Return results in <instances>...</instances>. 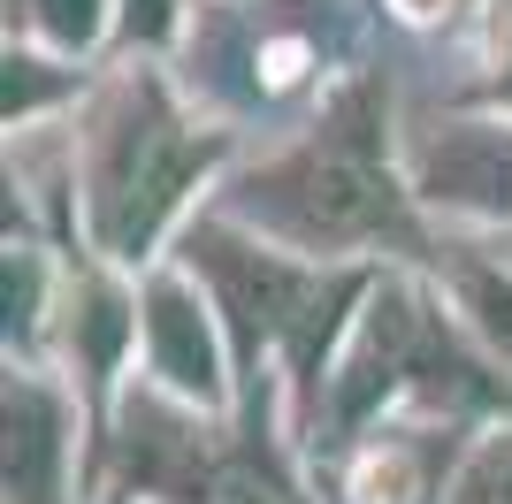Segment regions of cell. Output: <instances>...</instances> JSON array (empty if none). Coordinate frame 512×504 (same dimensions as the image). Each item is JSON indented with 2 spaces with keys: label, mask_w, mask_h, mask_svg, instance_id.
<instances>
[{
  "label": "cell",
  "mask_w": 512,
  "mask_h": 504,
  "mask_svg": "<svg viewBox=\"0 0 512 504\" xmlns=\"http://www.w3.org/2000/svg\"><path fill=\"white\" fill-rule=\"evenodd\" d=\"M459 504H512V436H505V443H490V451L467 466V482H459Z\"/></svg>",
  "instance_id": "7"
},
{
  "label": "cell",
  "mask_w": 512,
  "mask_h": 504,
  "mask_svg": "<svg viewBox=\"0 0 512 504\" xmlns=\"http://www.w3.org/2000/svg\"><path fill=\"white\" fill-rule=\"evenodd\" d=\"M39 16H46V31H54V39L85 46L92 23H100V0H39Z\"/></svg>",
  "instance_id": "8"
},
{
  "label": "cell",
  "mask_w": 512,
  "mask_h": 504,
  "mask_svg": "<svg viewBox=\"0 0 512 504\" xmlns=\"http://www.w3.org/2000/svg\"><path fill=\"white\" fill-rule=\"evenodd\" d=\"M505 92H512V77H505Z\"/></svg>",
  "instance_id": "9"
},
{
  "label": "cell",
  "mask_w": 512,
  "mask_h": 504,
  "mask_svg": "<svg viewBox=\"0 0 512 504\" xmlns=\"http://www.w3.org/2000/svg\"><path fill=\"white\" fill-rule=\"evenodd\" d=\"M146 329H153V367H161L176 390H199V398L222 390V382H214V336H207L199 306L176 291V283H161V291L146 298Z\"/></svg>",
  "instance_id": "4"
},
{
  "label": "cell",
  "mask_w": 512,
  "mask_h": 504,
  "mask_svg": "<svg viewBox=\"0 0 512 504\" xmlns=\"http://www.w3.org/2000/svg\"><path fill=\"white\" fill-rule=\"evenodd\" d=\"M207 168V146L184 138L169 107L138 92L123 107V123L107 130L100 146V176H92V214H100V237L115 252H146V237L161 230V214L176 207V191Z\"/></svg>",
  "instance_id": "2"
},
{
  "label": "cell",
  "mask_w": 512,
  "mask_h": 504,
  "mask_svg": "<svg viewBox=\"0 0 512 504\" xmlns=\"http://www.w3.org/2000/svg\"><path fill=\"white\" fill-rule=\"evenodd\" d=\"M467 306H474V321L497 336V352L512 359V283H505V275H482V268H474V275H467Z\"/></svg>",
  "instance_id": "6"
},
{
  "label": "cell",
  "mask_w": 512,
  "mask_h": 504,
  "mask_svg": "<svg viewBox=\"0 0 512 504\" xmlns=\"http://www.w3.org/2000/svg\"><path fill=\"white\" fill-rule=\"evenodd\" d=\"M54 451H62V413L46 390H8V497L54 504Z\"/></svg>",
  "instance_id": "3"
},
{
  "label": "cell",
  "mask_w": 512,
  "mask_h": 504,
  "mask_svg": "<svg viewBox=\"0 0 512 504\" xmlns=\"http://www.w3.org/2000/svg\"><path fill=\"white\" fill-rule=\"evenodd\" d=\"M428 184L444 199H482V207H505L512 199V146L490 130H459L436 161H428Z\"/></svg>",
  "instance_id": "5"
},
{
  "label": "cell",
  "mask_w": 512,
  "mask_h": 504,
  "mask_svg": "<svg viewBox=\"0 0 512 504\" xmlns=\"http://www.w3.org/2000/svg\"><path fill=\"white\" fill-rule=\"evenodd\" d=\"M253 207L314 245H360V237H406L398 191H390L375 138H367V100H352L314 146H299L283 168L253 184Z\"/></svg>",
  "instance_id": "1"
}]
</instances>
